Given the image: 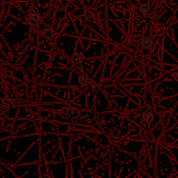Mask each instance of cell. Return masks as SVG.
<instances>
[{"label": "cell", "mask_w": 178, "mask_h": 178, "mask_svg": "<svg viewBox=\"0 0 178 178\" xmlns=\"http://www.w3.org/2000/svg\"><path fill=\"white\" fill-rule=\"evenodd\" d=\"M77 120H78V115H75L71 118V122H72V124H75V122H77Z\"/></svg>", "instance_id": "cell-13"}, {"label": "cell", "mask_w": 178, "mask_h": 178, "mask_svg": "<svg viewBox=\"0 0 178 178\" xmlns=\"http://www.w3.org/2000/svg\"><path fill=\"white\" fill-rule=\"evenodd\" d=\"M166 27L162 24L161 22H157V25H156V29L155 31V35L157 37H159L161 35H164L166 32Z\"/></svg>", "instance_id": "cell-5"}, {"label": "cell", "mask_w": 178, "mask_h": 178, "mask_svg": "<svg viewBox=\"0 0 178 178\" xmlns=\"http://www.w3.org/2000/svg\"><path fill=\"white\" fill-rule=\"evenodd\" d=\"M71 69H72V70H76L77 67H76V66H75V64H74L72 67H71Z\"/></svg>", "instance_id": "cell-16"}, {"label": "cell", "mask_w": 178, "mask_h": 178, "mask_svg": "<svg viewBox=\"0 0 178 178\" xmlns=\"http://www.w3.org/2000/svg\"><path fill=\"white\" fill-rule=\"evenodd\" d=\"M139 43L143 49L150 48L152 44V35H148L146 37L142 38L139 40Z\"/></svg>", "instance_id": "cell-1"}, {"label": "cell", "mask_w": 178, "mask_h": 178, "mask_svg": "<svg viewBox=\"0 0 178 178\" xmlns=\"http://www.w3.org/2000/svg\"><path fill=\"white\" fill-rule=\"evenodd\" d=\"M2 101L4 104L6 105L9 106H14L17 103H20V102H23L24 100H16V99H13L11 98H6L2 99Z\"/></svg>", "instance_id": "cell-7"}, {"label": "cell", "mask_w": 178, "mask_h": 178, "mask_svg": "<svg viewBox=\"0 0 178 178\" xmlns=\"http://www.w3.org/2000/svg\"><path fill=\"white\" fill-rule=\"evenodd\" d=\"M139 11L143 13V16L145 17H148L150 15V6L148 4H142L141 7H139Z\"/></svg>", "instance_id": "cell-9"}, {"label": "cell", "mask_w": 178, "mask_h": 178, "mask_svg": "<svg viewBox=\"0 0 178 178\" xmlns=\"http://www.w3.org/2000/svg\"><path fill=\"white\" fill-rule=\"evenodd\" d=\"M84 17L88 20V21L93 22L98 24L99 23V19L97 17L92 11H90L88 9H85L84 11Z\"/></svg>", "instance_id": "cell-3"}, {"label": "cell", "mask_w": 178, "mask_h": 178, "mask_svg": "<svg viewBox=\"0 0 178 178\" xmlns=\"http://www.w3.org/2000/svg\"><path fill=\"white\" fill-rule=\"evenodd\" d=\"M4 102L2 100H0V111H1L4 109Z\"/></svg>", "instance_id": "cell-14"}, {"label": "cell", "mask_w": 178, "mask_h": 178, "mask_svg": "<svg viewBox=\"0 0 178 178\" xmlns=\"http://www.w3.org/2000/svg\"><path fill=\"white\" fill-rule=\"evenodd\" d=\"M91 108H92V109H93V110H95V109H96V106H95L94 105H93Z\"/></svg>", "instance_id": "cell-18"}, {"label": "cell", "mask_w": 178, "mask_h": 178, "mask_svg": "<svg viewBox=\"0 0 178 178\" xmlns=\"http://www.w3.org/2000/svg\"><path fill=\"white\" fill-rule=\"evenodd\" d=\"M143 119L148 124L150 123L153 120V114H152L151 109H148L143 114Z\"/></svg>", "instance_id": "cell-6"}, {"label": "cell", "mask_w": 178, "mask_h": 178, "mask_svg": "<svg viewBox=\"0 0 178 178\" xmlns=\"http://www.w3.org/2000/svg\"><path fill=\"white\" fill-rule=\"evenodd\" d=\"M29 16H41L38 9L35 6H31L28 11Z\"/></svg>", "instance_id": "cell-11"}, {"label": "cell", "mask_w": 178, "mask_h": 178, "mask_svg": "<svg viewBox=\"0 0 178 178\" xmlns=\"http://www.w3.org/2000/svg\"><path fill=\"white\" fill-rule=\"evenodd\" d=\"M83 59H84V54L83 52H77L73 54L70 57L71 61L73 64L80 65L82 63Z\"/></svg>", "instance_id": "cell-2"}, {"label": "cell", "mask_w": 178, "mask_h": 178, "mask_svg": "<svg viewBox=\"0 0 178 178\" xmlns=\"http://www.w3.org/2000/svg\"><path fill=\"white\" fill-rule=\"evenodd\" d=\"M98 118H99V114H98V113H96V114H95L94 119H95V120H96V121H98Z\"/></svg>", "instance_id": "cell-15"}, {"label": "cell", "mask_w": 178, "mask_h": 178, "mask_svg": "<svg viewBox=\"0 0 178 178\" xmlns=\"http://www.w3.org/2000/svg\"><path fill=\"white\" fill-rule=\"evenodd\" d=\"M42 34L43 36L45 38L47 39V40H52L54 35V33L52 29L49 28H45L42 31Z\"/></svg>", "instance_id": "cell-8"}, {"label": "cell", "mask_w": 178, "mask_h": 178, "mask_svg": "<svg viewBox=\"0 0 178 178\" xmlns=\"http://www.w3.org/2000/svg\"><path fill=\"white\" fill-rule=\"evenodd\" d=\"M96 92L97 91H96V88H93L92 90V93H93V95H96Z\"/></svg>", "instance_id": "cell-17"}, {"label": "cell", "mask_w": 178, "mask_h": 178, "mask_svg": "<svg viewBox=\"0 0 178 178\" xmlns=\"http://www.w3.org/2000/svg\"><path fill=\"white\" fill-rule=\"evenodd\" d=\"M169 73L171 74L172 77H173L174 80H175V81H177V82H178V72H171Z\"/></svg>", "instance_id": "cell-12"}, {"label": "cell", "mask_w": 178, "mask_h": 178, "mask_svg": "<svg viewBox=\"0 0 178 178\" xmlns=\"http://www.w3.org/2000/svg\"><path fill=\"white\" fill-rule=\"evenodd\" d=\"M78 81H79V83H80L82 86H87L89 85V80L86 75H79Z\"/></svg>", "instance_id": "cell-10"}, {"label": "cell", "mask_w": 178, "mask_h": 178, "mask_svg": "<svg viewBox=\"0 0 178 178\" xmlns=\"http://www.w3.org/2000/svg\"><path fill=\"white\" fill-rule=\"evenodd\" d=\"M59 114L63 119H68L70 116L73 114V110L71 108L63 107L59 111Z\"/></svg>", "instance_id": "cell-4"}]
</instances>
